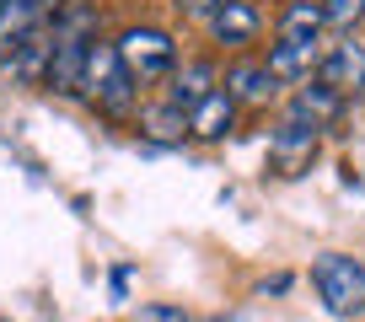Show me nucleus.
<instances>
[{
    "label": "nucleus",
    "instance_id": "nucleus-7",
    "mask_svg": "<svg viewBox=\"0 0 365 322\" xmlns=\"http://www.w3.org/2000/svg\"><path fill=\"white\" fill-rule=\"evenodd\" d=\"M220 92L231 97V103H247V108H263L274 92H279V80L269 76V65L263 59H231L226 65V76H220Z\"/></svg>",
    "mask_w": 365,
    "mask_h": 322
},
{
    "label": "nucleus",
    "instance_id": "nucleus-5",
    "mask_svg": "<svg viewBox=\"0 0 365 322\" xmlns=\"http://www.w3.org/2000/svg\"><path fill=\"white\" fill-rule=\"evenodd\" d=\"M59 6H65V0H0V65H6L33 33H43Z\"/></svg>",
    "mask_w": 365,
    "mask_h": 322
},
{
    "label": "nucleus",
    "instance_id": "nucleus-11",
    "mask_svg": "<svg viewBox=\"0 0 365 322\" xmlns=\"http://www.w3.org/2000/svg\"><path fill=\"white\" fill-rule=\"evenodd\" d=\"M344 108V97L333 92V86H322V80H307V86H301L296 97H290V124H307V129H322L328 124L333 113H339Z\"/></svg>",
    "mask_w": 365,
    "mask_h": 322
},
{
    "label": "nucleus",
    "instance_id": "nucleus-10",
    "mask_svg": "<svg viewBox=\"0 0 365 322\" xmlns=\"http://www.w3.org/2000/svg\"><path fill=\"white\" fill-rule=\"evenodd\" d=\"M215 92H220V70L210 65V59H188V65L172 70V92H167V103H178L182 113H188V108H199L205 97H215Z\"/></svg>",
    "mask_w": 365,
    "mask_h": 322
},
{
    "label": "nucleus",
    "instance_id": "nucleus-1",
    "mask_svg": "<svg viewBox=\"0 0 365 322\" xmlns=\"http://www.w3.org/2000/svg\"><path fill=\"white\" fill-rule=\"evenodd\" d=\"M97 6L91 0H65L48 22V70H43V86L54 92H76L81 86V70H86V54L97 43Z\"/></svg>",
    "mask_w": 365,
    "mask_h": 322
},
{
    "label": "nucleus",
    "instance_id": "nucleus-16",
    "mask_svg": "<svg viewBox=\"0 0 365 322\" xmlns=\"http://www.w3.org/2000/svg\"><path fill=\"white\" fill-rule=\"evenodd\" d=\"M322 16H328L333 27H349L365 16V0H322Z\"/></svg>",
    "mask_w": 365,
    "mask_h": 322
},
{
    "label": "nucleus",
    "instance_id": "nucleus-2",
    "mask_svg": "<svg viewBox=\"0 0 365 322\" xmlns=\"http://www.w3.org/2000/svg\"><path fill=\"white\" fill-rule=\"evenodd\" d=\"M81 86H86V97L97 108H103L108 118H129L135 113V76H129V65L118 59V43H108V38H97L86 54V70H81Z\"/></svg>",
    "mask_w": 365,
    "mask_h": 322
},
{
    "label": "nucleus",
    "instance_id": "nucleus-8",
    "mask_svg": "<svg viewBox=\"0 0 365 322\" xmlns=\"http://www.w3.org/2000/svg\"><path fill=\"white\" fill-rule=\"evenodd\" d=\"M258 27H263V11L252 0H220V11L210 16V33L226 48H247L252 38H258Z\"/></svg>",
    "mask_w": 365,
    "mask_h": 322
},
{
    "label": "nucleus",
    "instance_id": "nucleus-15",
    "mask_svg": "<svg viewBox=\"0 0 365 322\" xmlns=\"http://www.w3.org/2000/svg\"><path fill=\"white\" fill-rule=\"evenodd\" d=\"M140 135L156 140V145H182V140H188V113H182L178 103L140 108Z\"/></svg>",
    "mask_w": 365,
    "mask_h": 322
},
{
    "label": "nucleus",
    "instance_id": "nucleus-13",
    "mask_svg": "<svg viewBox=\"0 0 365 322\" xmlns=\"http://www.w3.org/2000/svg\"><path fill=\"white\" fill-rule=\"evenodd\" d=\"M322 0H290L285 11H279V43H322Z\"/></svg>",
    "mask_w": 365,
    "mask_h": 322
},
{
    "label": "nucleus",
    "instance_id": "nucleus-14",
    "mask_svg": "<svg viewBox=\"0 0 365 322\" xmlns=\"http://www.w3.org/2000/svg\"><path fill=\"white\" fill-rule=\"evenodd\" d=\"M231 124H237V103H231L226 92L205 97L199 108H188V135L194 140H226Z\"/></svg>",
    "mask_w": 365,
    "mask_h": 322
},
{
    "label": "nucleus",
    "instance_id": "nucleus-17",
    "mask_svg": "<svg viewBox=\"0 0 365 322\" xmlns=\"http://www.w3.org/2000/svg\"><path fill=\"white\" fill-rule=\"evenodd\" d=\"M135 322H188V311H178V306H140Z\"/></svg>",
    "mask_w": 365,
    "mask_h": 322
},
{
    "label": "nucleus",
    "instance_id": "nucleus-6",
    "mask_svg": "<svg viewBox=\"0 0 365 322\" xmlns=\"http://www.w3.org/2000/svg\"><path fill=\"white\" fill-rule=\"evenodd\" d=\"M317 135L322 129H307V124H290L285 118V124L269 135V167L279 177H301L312 167V156H317Z\"/></svg>",
    "mask_w": 365,
    "mask_h": 322
},
{
    "label": "nucleus",
    "instance_id": "nucleus-3",
    "mask_svg": "<svg viewBox=\"0 0 365 322\" xmlns=\"http://www.w3.org/2000/svg\"><path fill=\"white\" fill-rule=\"evenodd\" d=\"M312 290L333 317H360L365 311V269L344 253H322L312 264Z\"/></svg>",
    "mask_w": 365,
    "mask_h": 322
},
{
    "label": "nucleus",
    "instance_id": "nucleus-12",
    "mask_svg": "<svg viewBox=\"0 0 365 322\" xmlns=\"http://www.w3.org/2000/svg\"><path fill=\"white\" fill-rule=\"evenodd\" d=\"M263 65L274 80H312V70L322 65V43H274Z\"/></svg>",
    "mask_w": 365,
    "mask_h": 322
},
{
    "label": "nucleus",
    "instance_id": "nucleus-9",
    "mask_svg": "<svg viewBox=\"0 0 365 322\" xmlns=\"http://www.w3.org/2000/svg\"><path fill=\"white\" fill-rule=\"evenodd\" d=\"M317 80H322V86H333L339 97L365 92V43H339L333 54H322Z\"/></svg>",
    "mask_w": 365,
    "mask_h": 322
},
{
    "label": "nucleus",
    "instance_id": "nucleus-4",
    "mask_svg": "<svg viewBox=\"0 0 365 322\" xmlns=\"http://www.w3.org/2000/svg\"><path fill=\"white\" fill-rule=\"evenodd\" d=\"M118 59L129 65L135 86H150V80H172L178 70V43H172L161 27H129L118 38Z\"/></svg>",
    "mask_w": 365,
    "mask_h": 322
},
{
    "label": "nucleus",
    "instance_id": "nucleus-18",
    "mask_svg": "<svg viewBox=\"0 0 365 322\" xmlns=\"http://www.w3.org/2000/svg\"><path fill=\"white\" fill-rule=\"evenodd\" d=\"M172 6H178L182 16H205V22L220 11V0H172Z\"/></svg>",
    "mask_w": 365,
    "mask_h": 322
}]
</instances>
